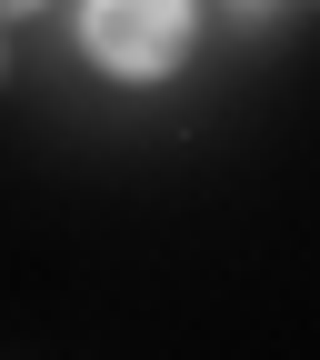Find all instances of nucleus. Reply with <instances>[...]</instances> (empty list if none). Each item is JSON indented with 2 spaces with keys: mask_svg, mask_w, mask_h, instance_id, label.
<instances>
[{
  "mask_svg": "<svg viewBox=\"0 0 320 360\" xmlns=\"http://www.w3.org/2000/svg\"><path fill=\"white\" fill-rule=\"evenodd\" d=\"M231 11H241V20H260V11H270V0H231Z\"/></svg>",
  "mask_w": 320,
  "mask_h": 360,
  "instance_id": "obj_2",
  "label": "nucleus"
},
{
  "mask_svg": "<svg viewBox=\"0 0 320 360\" xmlns=\"http://www.w3.org/2000/svg\"><path fill=\"white\" fill-rule=\"evenodd\" d=\"M11 11H20V20H30V11H40V0H11Z\"/></svg>",
  "mask_w": 320,
  "mask_h": 360,
  "instance_id": "obj_3",
  "label": "nucleus"
},
{
  "mask_svg": "<svg viewBox=\"0 0 320 360\" xmlns=\"http://www.w3.org/2000/svg\"><path fill=\"white\" fill-rule=\"evenodd\" d=\"M80 51L110 80H170L191 51V0H90L80 11Z\"/></svg>",
  "mask_w": 320,
  "mask_h": 360,
  "instance_id": "obj_1",
  "label": "nucleus"
}]
</instances>
